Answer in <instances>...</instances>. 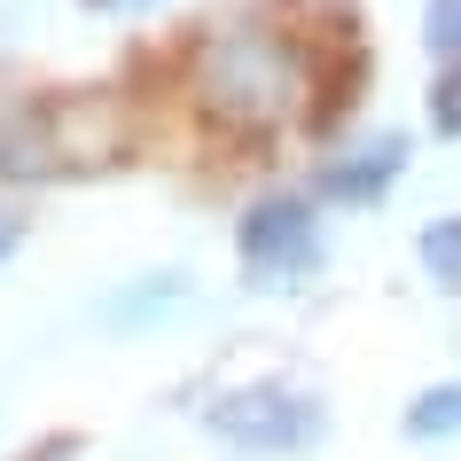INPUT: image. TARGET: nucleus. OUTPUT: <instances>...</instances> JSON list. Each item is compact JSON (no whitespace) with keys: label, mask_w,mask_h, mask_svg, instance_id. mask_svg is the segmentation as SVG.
Masks as SVG:
<instances>
[{"label":"nucleus","mask_w":461,"mask_h":461,"mask_svg":"<svg viewBox=\"0 0 461 461\" xmlns=\"http://www.w3.org/2000/svg\"><path fill=\"white\" fill-rule=\"evenodd\" d=\"M195 78H203V102H212L227 125H282L305 102V48L282 40L267 24H235L212 32L203 55H195Z\"/></svg>","instance_id":"obj_1"},{"label":"nucleus","mask_w":461,"mask_h":461,"mask_svg":"<svg viewBox=\"0 0 461 461\" xmlns=\"http://www.w3.org/2000/svg\"><path fill=\"white\" fill-rule=\"evenodd\" d=\"M212 430L250 446V454H297L321 438V407L305 391H282V384H250V391H227L212 407Z\"/></svg>","instance_id":"obj_2"},{"label":"nucleus","mask_w":461,"mask_h":461,"mask_svg":"<svg viewBox=\"0 0 461 461\" xmlns=\"http://www.w3.org/2000/svg\"><path fill=\"white\" fill-rule=\"evenodd\" d=\"M313 267H321V227L297 195H267V203L243 212V274L258 290L297 282V274H313Z\"/></svg>","instance_id":"obj_3"},{"label":"nucleus","mask_w":461,"mask_h":461,"mask_svg":"<svg viewBox=\"0 0 461 461\" xmlns=\"http://www.w3.org/2000/svg\"><path fill=\"white\" fill-rule=\"evenodd\" d=\"M399 165H407V133H375V141H360L352 157H337V165L321 172V188L337 195V203H375L399 180Z\"/></svg>","instance_id":"obj_4"},{"label":"nucleus","mask_w":461,"mask_h":461,"mask_svg":"<svg viewBox=\"0 0 461 461\" xmlns=\"http://www.w3.org/2000/svg\"><path fill=\"white\" fill-rule=\"evenodd\" d=\"M407 430H414V438H446V430H461V384H430V391L407 407Z\"/></svg>","instance_id":"obj_5"},{"label":"nucleus","mask_w":461,"mask_h":461,"mask_svg":"<svg viewBox=\"0 0 461 461\" xmlns=\"http://www.w3.org/2000/svg\"><path fill=\"white\" fill-rule=\"evenodd\" d=\"M422 267H430L446 290H461V219H430V227H422Z\"/></svg>","instance_id":"obj_6"},{"label":"nucleus","mask_w":461,"mask_h":461,"mask_svg":"<svg viewBox=\"0 0 461 461\" xmlns=\"http://www.w3.org/2000/svg\"><path fill=\"white\" fill-rule=\"evenodd\" d=\"M422 40H430V55L461 63V0H430L422 8Z\"/></svg>","instance_id":"obj_7"},{"label":"nucleus","mask_w":461,"mask_h":461,"mask_svg":"<svg viewBox=\"0 0 461 461\" xmlns=\"http://www.w3.org/2000/svg\"><path fill=\"white\" fill-rule=\"evenodd\" d=\"M430 125H438V133H461V71L438 78V110H430Z\"/></svg>","instance_id":"obj_8"},{"label":"nucleus","mask_w":461,"mask_h":461,"mask_svg":"<svg viewBox=\"0 0 461 461\" xmlns=\"http://www.w3.org/2000/svg\"><path fill=\"white\" fill-rule=\"evenodd\" d=\"M86 8H110V16H133V8H149V0H86Z\"/></svg>","instance_id":"obj_9"},{"label":"nucleus","mask_w":461,"mask_h":461,"mask_svg":"<svg viewBox=\"0 0 461 461\" xmlns=\"http://www.w3.org/2000/svg\"><path fill=\"white\" fill-rule=\"evenodd\" d=\"M8 250H16V219L0 212V258H8Z\"/></svg>","instance_id":"obj_10"}]
</instances>
